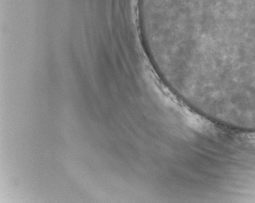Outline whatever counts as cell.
<instances>
[{
  "label": "cell",
  "instance_id": "6da1fadb",
  "mask_svg": "<svg viewBox=\"0 0 255 203\" xmlns=\"http://www.w3.org/2000/svg\"><path fill=\"white\" fill-rule=\"evenodd\" d=\"M216 28L243 70H255V0H210Z\"/></svg>",
  "mask_w": 255,
  "mask_h": 203
}]
</instances>
